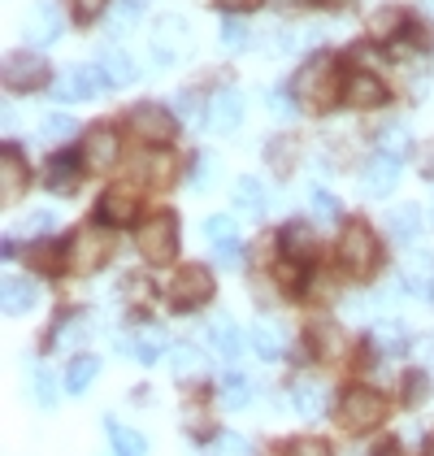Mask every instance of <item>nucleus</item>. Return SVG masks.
<instances>
[{"instance_id":"f03ea898","label":"nucleus","mask_w":434,"mask_h":456,"mask_svg":"<svg viewBox=\"0 0 434 456\" xmlns=\"http://www.w3.org/2000/svg\"><path fill=\"white\" fill-rule=\"evenodd\" d=\"M135 244H140L148 265H170L174 252H179V222H174V213H157V217H148L144 231L135 235Z\"/></svg>"},{"instance_id":"4468645a","label":"nucleus","mask_w":434,"mask_h":456,"mask_svg":"<svg viewBox=\"0 0 434 456\" xmlns=\"http://www.w3.org/2000/svg\"><path fill=\"white\" fill-rule=\"evenodd\" d=\"M83 157H87V166H92V170H113V166H117V157H122V140H117V131H113V126H96V131L87 135Z\"/></svg>"},{"instance_id":"a19ab883","label":"nucleus","mask_w":434,"mask_h":456,"mask_svg":"<svg viewBox=\"0 0 434 456\" xmlns=\"http://www.w3.org/2000/svg\"><path fill=\"white\" fill-rule=\"evenodd\" d=\"M36 395L44 409H52L57 404V383H52V370H36Z\"/></svg>"},{"instance_id":"864d4df0","label":"nucleus","mask_w":434,"mask_h":456,"mask_svg":"<svg viewBox=\"0 0 434 456\" xmlns=\"http://www.w3.org/2000/svg\"><path fill=\"white\" fill-rule=\"evenodd\" d=\"M426 456H434V439H430V444H426Z\"/></svg>"},{"instance_id":"4be33fe9","label":"nucleus","mask_w":434,"mask_h":456,"mask_svg":"<svg viewBox=\"0 0 434 456\" xmlns=\"http://www.w3.org/2000/svg\"><path fill=\"white\" fill-rule=\"evenodd\" d=\"M209 339H213V348L226 356V361H239L244 356V330L230 322V317H217L213 326H209Z\"/></svg>"},{"instance_id":"603ef678","label":"nucleus","mask_w":434,"mask_h":456,"mask_svg":"<svg viewBox=\"0 0 434 456\" xmlns=\"http://www.w3.org/2000/svg\"><path fill=\"white\" fill-rule=\"evenodd\" d=\"M426 356H430V365H434V339H430V344H426Z\"/></svg>"},{"instance_id":"a18cd8bd","label":"nucleus","mask_w":434,"mask_h":456,"mask_svg":"<svg viewBox=\"0 0 434 456\" xmlns=\"http://www.w3.org/2000/svg\"><path fill=\"white\" fill-rule=\"evenodd\" d=\"M287 456H330V448H326L322 439H295L287 448Z\"/></svg>"},{"instance_id":"423d86ee","label":"nucleus","mask_w":434,"mask_h":456,"mask_svg":"<svg viewBox=\"0 0 434 456\" xmlns=\"http://www.w3.org/2000/svg\"><path fill=\"white\" fill-rule=\"evenodd\" d=\"M213 296V274L205 270V265H182L174 282H170V300L179 305V309H191V305H205Z\"/></svg>"},{"instance_id":"c9c22d12","label":"nucleus","mask_w":434,"mask_h":456,"mask_svg":"<svg viewBox=\"0 0 434 456\" xmlns=\"http://www.w3.org/2000/svg\"><path fill=\"white\" fill-rule=\"evenodd\" d=\"M217 178V157H209V152H200V157H191V187H209Z\"/></svg>"},{"instance_id":"a211bd4d","label":"nucleus","mask_w":434,"mask_h":456,"mask_svg":"<svg viewBox=\"0 0 434 456\" xmlns=\"http://www.w3.org/2000/svg\"><path fill=\"white\" fill-rule=\"evenodd\" d=\"M39 305V282L36 279H22V274H13V279H4V314H31Z\"/></svg>"},{"instance_id":"de8ad7c7","label":"nucleus","mask_w":434,"mask_h":456,"mask_svg":"<svg viewBox=\"0 0 434 456\" xmlns=\"http://www.w3.org/2000/svg\"><path fill=\"white\" fill-rule=\"evenodd\" d=\"M70 4H74V18H83V22H92V18H96V13L105 9L108 0H70Z\"/></svg>"},{"instance_id":"473e14b6","label":"nucleus","mask_w":434,"mask_h":456,"mask_svg":"<svg viewBox=\"0 0 434 456\" xmlns=\"http://www.w3.org/2000/svg\"><path fill=\"white\" fill-rule=\"evenodd\" d=\"M131 344H135V356H140L144 365H152V361H157V352L165 348V335H161L157 326H144L140 335H131Z\"/></svg>"},{"instance_id":"dca6fc26","label":"nucleus","mask_w":434,"mask_h":456,"mask_svg":"<svg viewBox=\"0 0 434 456\" xmlns=\"http://www.w3.org/2000/svg\"><path fill=\"white\" fill-rule=\"evenodd\" d=\"M27 196V166L18 157V148H4V161H0V200L13 205Z\"/></svg>"},{"instance_id":"58836bf2","label":"nucleus","mask_w":434,"mask_h":456,"mask_svg":"<svg viewBox=\"0 0 434 456\" xmlns=\"http://www.w3.org/2000/svg\"><path fill=\"white\" fill-rule=\"evenodd\" d=\"M287 252L291 256H309V252H313V231L300 226V222H291L287 226Z\"/></svg>"},{"instance_id":"9d476101","label":"nucleus","mask_w":434,"mask_h":456,"mask_svg":"<svg viewBox=\"0 0 434 456\" xmlns=\"http://www.w3.org/2000/svg\"><path fill=\"white\" fill-rule=\"evenodd\" d=\"M105 256H108V235L96 231V226H83V231L74 235L70 252H66V261H70L74 270H96Z\"/></svg>"},{"instance_id":"20e7f679","label":"nucleus","mask_w":434,"mask_h":456,"mask_svg":"<svg viewBox=\"0 0 434 456\" xmlns=\"http://www.w3.org/2000/svg\"><path fill=\"white\" fill-rule=\"evenodd\" d=\"M378 261V248H374V235L365 222H352L343 235H339V265L352 274V279H365Z\"/></svg>"},{"instance_id":"f3484780","label":"nucleus","mask_w":434,"mask_h":456,"mask_svg":"<svg viewBox=\"0 0 434 456\" xmlns=\"http://www.w3.org/2000/svg\"><path fill=\"white\" fill-rule=\"evenodd\" d=\"M230 200H235V209L244 213V217H265V187H261V178L253 175H244V178H235V191H230Z\"/></svg>"},{"instance_id":"8fccbe9b","label":"nucleus","mask_w":434,"mask_h":456,"mask_svg":"<svg viewBox=\"0 0 434 456\" xmlns=\"http://www.w3.org/2000/svg\"><path fill=\"white\" fill-rule=\"evenodd\" d=\"M221 9H230V13H248V9H261V0H217Z\"/></svg>"},{"instance_id":"c03bdc74","label":"nucleus","mask_w":434,"mask_h":456,"mask_svg":"<svg viewBox=\"0 0 434 456\" xmlns=\"http://www.w3.org/2000/svg\"><path fill=\"white\" fill-rule=\"evenodd\" d=\"M217 452L221 456H253V448H248V439H244V435H221Z\"/></svg>"},{"instance_id":"c85d7f7f","label":"nucleus","mask_w":434,"mask_h":456,"mask_svg":"<svg viewBox=\"0 0 434 456\" xmlns=\"http://www.w3.org/2000/svg\"><path fill=\"white\" fill-rule=\"evenodd\" d=\"M205 235H209V244L221 252V248H239V226H235V217H226V213H213L209 222H205Z\"/></svg>"},{"instance_id":"cd10ccee","label":"nucleus","mask_w":434,"mask_h":456,"mask_svg":"<svg viewBox=\"0 0 434 456\" xmlns=\"http://www.w3.org/2000/svg\"><path fill=\"white\" fill-rule=\"evenodd\" d=\"M44 183H48V191H74V187H78V166H74V157H52Z\"/></svg>"},{"instance_id":"4c0bfd02","label":"nucleus","mask_w":434,"mask_h":456,"mask_svg":"<svg viewBox=\"0 0 434 456\" xmlns=\"http://www.w3.org/2000/svg\"><path fill=\"white\" fill-rule=\"evenodd\" d=\"M269 161H274V170H278V175H287L291 166H295V140L283 135V140L269 143Z\"/></svg>"},{"instance_id":"5fc2aeb1","label":"nucleus","mask_w":434,"mask_h":456,"mask_svg":"<svg viewBox=\"0 0 434 456\" xmlns=\"http://www.w3.org/2000/svg\"><path fill=\"white\" fill-rule=\"evenodd\" d=\"M422 4H426V9H430V13H434V0H422Z\"/></svg>"},{"instance_id":"bb28decb","label":"nucleus","mask_w":434,"mask_h":456,"mask_svg":"<svg viewBox=\"0 0 434 456\" xmlns=\"http://www.w3.org/2000/svg\"><path fill=\"white\" fill-rule=\"evenodd\" d=\"M170 370H174L179 379H196V374H205L209 365H205V352H200V348L179 344V348H170Z\"/></svg>"},{"instance_id":"f257e3e1","label":"nucleus","mask_w":434,"mask_h":456,"mask_svg":"<svg viewBox=\"0 0 434 456\" xmlns=\"http://www.w3.org/2000/svg\"><path fill=\"white\" fill-rule=\"evenodd\" d=\"M295 96L309 109H326L334 101V57L330 53H317L304 61V70L295 74Z\"/></svg>"},{"instance_id":"1a4fd4ad","label":"nucleus","mask_w":434,"mask_h":456,"mask_svg":"<svg viewBox=\"0 0 434 456\" xmlns=\"http://www.w3.org/2000/svg\"><path fill=\"white\" fill-rule=\"evenodd\" d=\"M399 178V152H387V148H378L369 161H365L361 170V187L365 196H387L391 187H396Z\"/></svg>"},{"instance_id":"37998d69","label":"nucleus","mask_w":434,"mask_h":456,"mask_svg":"<svg viewBox=\"0 0 434 456\" xmlns=\"http://www.w3.org/2000/svg\"><path fill=\"white\" fill-rule=\"evenodd\" d=\"M313 213L326 217V222H334V217H339V200H334L330 191H313Z\"/></svg>"},{"instance_id":"f704fd0d","label":"nucleus","mask_w":434,"mask_h":456,"mask_svg":"<svg viewBox=\"0 0 434 456\" xmlns=\"http://www.w3.org/2000/svg\"><path fill=\"white\" fill-rule=\"evenodd\" d=\"M248 400H253V391H248L244 379L230 374V379L221 383V404H226V409H248Z\"/></svg>"},{"instance_id":"9b49d317","label":"nucleus","mask_w":434,"mask_h":456,"mask_svg":"<svg viewBox=\"0 0 434 456\" xmlns=\"http://www.w3.org/2000/svg\"><path fill=\"white\" fill-rule=\"evenodd\" d=\"M179 48H187V22L170 13L152 31V57H157V66H174L179 61Z\"/></svg>"},{"instance_id":"393cba45","label":"nucleus","mask_w":434,"mask_h":456,"mask_svg":"<svg viewBox=\"0 0 434 456\" xmlns=\"http://www.w3.org/2000/svg\"><path fill=\"white\" fill-rule=\"evenodd\" d=\"M100 70H105L108 83H135V78H140V66H135L126 53H117V48L100 53Z\"/></svg>"},{"instance_id":"b1692460","label":"nucleus","mask_w":434,"mask_h":456,"mask_svg":"<svg viewBox=\"0 0 434 456\" xmlns=\"http://www.w3.org/2000/svg\"><path fill=\"white\" fill-rule=\"evenodd\" d=\"M430 282H434V256L430 252H413V261L404 270V287L413 296H430Z\"/></svg>"},{"instance_id":"6e6552de","label":"nucleus","mask_w":434,"mask_h":456,"mask_svg":"<svg viewBox=\"0 0 434 456\" xmlns=\"http://www.w3.org/2000/svg\"><path fill=\"white\" fill-rule=\"evenodd\" d=\"M57 92V101H87V96H100L108 87L105 70H96V66H74V70H66L57 83H52Z\"/></svg>"},{"instance_id":"13d9d810","label":"nucleus","mask_w":434,"mask_h":456,"mask_svg":"<svg viewBox=\"0 0 434 456\" xmlns=\"http://www.w3.org/2000/svg\"><path fill=\"white\" fill-rule=\"evenodd\" d=\"M135 4H144V0H135Z\"/></svg>"},{"instance_id":"39448f33","label":"nucleus","mask_w":434,"mask_h":456,"mask_svg":"<svg viewBox=\"0 0 434 456\" xmlns=\"http://www.w3.org/2000/svg\"><path fill=\"white\" fill-rule=\"evenodd\" d=\"M48 83V61L36 53H9L4 57V87L9 92H39Z\"/></svg>"},{"instance_id":"2eb2a0df","label":"nucleus","mask_w":434,"mask_h":456,"mask_svg":"<svg viewBox=\"0 0 434 456\" xmlns=\"http://www.w3.org/2000/svg\"><path fill=\"white\" fill-rule=\"evenodd\" d=\"M382 101H387V87L365 70H357L348 78V87H343V105H352V109H374V105H382Z\"/></svg>"},{"instance_id":"79ce46f5","label":"nucleus","mask_w":434,"mask_h":456,"mask_svg":"<svg viewBox=\"0 0 434 456\" xmlns=\"http://www.w3.org/2000/svg\"><path fill=\"white\" fill-rule=\"evenodd\" d=\"M221 44H226V48H244V44H248V27H244L239 18L221 22Z\"/></svg>"},{"instance_id":"c756f323","label":"nucleus","mask_w":434,"mask_h":456,"mask_svg":"<svg viewBox=\"0 0 434 456\" xmlns=\"http://www.w3.org/2000/svg\"><path fill=\"white\" fill-rule=\"evenodd\" d=\"M113 430V452L117 456H148V439L140 435V430H131V426H108Z\"/></svg>"},{"instance_id":"49530a36","label":"nucleus","mask_w":434,"mask_h":456,"mask_svg":"<svg viewBox=\"0 0 434 456\" xmlns=\"http://www.w3.org/2000/svg\"><path fill=\"white\" fill-rule=\"evenodd\" d=\"M152 161V183H170L174 178V157H148Z\"/></svg>"},{"instance_id":"7c9ffc66","label":"nucleus","mask_w":434,"mask_h":456,"mask_svg":"<svg viewBox=\"0 0 434 456\" xmlns=\"http://www.w3.org/2000/svg\"><path fill=\"white\" fill-rule=\"evenodd\" d=\"M74 118H66V113H44L39 118V140L44 143H61V140H70L74 135Z\"/></svg>"},{"instance_id":"72a5a7b5","label":"nucleus","mask_w":434,"mask_h":456,"mask_svg":"<svg viewBox=\"0 0 434 456\" xmlns=\"http://www.w3.org/2000/svg\"><path fill=\"white\" fill-rule=\"evenodd\" d=\"M399 18H404L399 9H378V13L369 18V36L374 39H391L399 31Z\"/></svg>"},{"instance_id":"0eeeda50","label":"nucleus","mask_w":434,"mask_h":456,"mask_svg":"<svg viewBox=\"0 0 434 456\" xmlns=\"http://www.w3.org/2000/svg\"><path fill=\"white\" fill-rule=\"evenodd\" d=\"M131 126H135V135L148 143H170L179 135V122H174V113L161 105H135L131 109Z\"/></svg>"},{"instance_id":"ddd939ff","label":"nucleus","mask_w":434,"mask_h":456,"mask_svg":"<svg viewBox=\"0 0 434 456\" xmlns=\"http://www.w3.org/2000/svg\"><path fill=\"white\" fill-rule=\"evenodd\" d=\"M239 122H244V96H239L235 87L217 92L213 101H209V131H217V135H230Z\"/></svg>"},{"instance_id":"3c124183","label":"nucleus","mask_w":434,"mask_h":456,"mask_svg":"<svg viewBox=\"0 0 434 456\" xmlns=\"http://www.w3.org/2000/svg\"><path fill=\"white\" fill-rule=\"evenodd\" d=\"M179 113H196V101H191L187 92H182V96H179Z\"/></svg>"},{"instance_id":"aec40b11","label":"nucleus","mask_w":434,"mask_h":456,"mask_svg":"<svg viewBox=\"0 0 434 456\" xmlns=\"http://www.w3.org/2000/svg\"><path fill=\"white\" fill-rule=\"evenodd\" d=\"M291 409L300 418H322L326 413V387L317 379H304V383L291 387Z\"/></svg>"},{"instance_id":"ea45409f","label":"nucleus","mask_w":434,"mask_h":456,"mask_svg":"<svg viewBox=\"0 0 434 456\" xmlns=\"http://www.w3.org/2000/svg\"><path fill=\"white\" fill-rule=\"evenodd\" d=\"M52 226H57V217H52L48 209L27 213V217L18 222V231H22V235H44V231H52Z\"/></svg>"},{"instance_id":"6e6d98bb","label":"nucleus","mask_w":434,"mask_h":456,"mask_svg":"<svg viewBox=\"0 0 434 456\" xmlns=\"http://www.w3.org/2000/svg\"><path fill=\"white\" fill-rule=\"evenodd\" d=\"M387 456H399V448H387Z\"/></svg>"},{"instance_id":"f8f14e48","label":"nucleus","mask_w":434,"mask_h":456,"mask_svg":"<svg viewBox=\"0 0 434 456\" xmlns=\"http://www.w3.org/2000/svg\"><path fill=\"white\" fill-rule=\"evenodd\" d=\"M22 27H27V39L44 48V44H52V39L61 36V13H57L52 0H39V4L27 9V22H22Z\"/></svg>"},{"instance_id":"6ab92c4d","label":"nucleus","mask_w":434,"mask_h":456,"mask_svg":"<svg viewBox=\"0 0 434 456\" xmlns=\"http://www.w3.org/2000/svg\"><path fill=\"white\" fill-rule=\"evenodd\" d=\"M135 209H140V200L126 187H113V191L100 196V222H108V226H126L135 217Z\"/></svg>"},{"instance_id":"7ed1b4c3","label":"nucleus","mask_w":434,"mask_h":456,"mask_svg":"<svg viewBox=\"0 0 434 456\" xmlns=\"http://www.w3.org/2000/svg\"><path fill=\"white\" fill-rule=\"evenodd\" d=\"M387 418V404L374 387H348L343 400H339V421L348 430H374L378 421Z\"/></svg>"},{"instance_id":"412c9836","label":"nucleus","mask_w":434,"mask_h":456,"mask_svg":"<svg viewBox=\"0 0 434 456\" xmlns=\"http://www.w3.org/2000/svg\"><path fill=\"white\" fill-rule=\"evenodd\" d=\"M387 231H391V240H399V244H413L422 235V209L417 205H396V209L387 213Z\"/></svg>"},{"instance_id":"4d7b16f0","label":"nucleus","mask_w":434,"mask_h":456,"mask_svg":"<svg viewBox=\"0 0 434 456\" xmlns=\"http://www.w3.org/2000/svg\"><path fill=\"white\" fill-rule=\"evenodd\" d=\"M330 4H348V0H330Z\"/></svg>"},{"instance_id":"a878e982","label":"nucleus","mask_w":434,"mask_h":456,"mask_svg":"<svg viewBox=\"0 0 434 456\" xmlns=\"http://www.w3.org/2000/svg\"><path fill=\"white\" fill-rule=\"evenodd\" d=\"M96 374H100V361H96V356H74L70 370H66V391H70V395H83Z\"/></svg>"},{"instance_id":"5701e85b","label":"nucleus","mask_w":434,"mask_h":456,"mask_svg":"<svg viewBox=\"0 0 434 456\" xmlns=\"http://www.w3.org/2000/svg\"><path fill=\"white\" fill-rule=\"evenodd\" d=\"M283 344H287V330L278 326V322H269V317H261L253 326V348L265 356V361H274V356H283Z\"/></svg>"},{"instance_id":"2f4dec72","label":"nucleus","mask_w":434,"mask_h":456,"mask_svg":"<svg viewBox=\"0 0 434 456\" xmlns=\"http://www.w3.org/2000/svg\"><path fill=\"white\" fill-rule=\"evenodd\" d=\"M369 339H374L382 352H404L408 348V339H404V326H399V322H374Z\"/></svg>"},{"instance_id":"e433bc0d","label":"nucleus","mask_w":434,"mask_h":456,"mask_svg":"<svg viewBox=\"0 0 434 456\" xmlns=\"http://www.w3.org/2000/svg\"><path fill=\"white\" fill-rule=\"evenodd\" d=\"M426 395H430V379H426L422 370H413V374L404 379V400H408V409L426 404Z\"/></svg>"},{"instance_id":"09e8293b","label":"nucleus","mask_w":434,"mask_h":456,"mask_svg":"<svg viewBox=\"0 0 434 456\" xmlns=\"http://www.w3.org/2000/svg\"><path fill=\"white\" fill-rule=\"evenodd\" d=\"M265 101H269V105L278 109V113H291V101H287V87H274V92H269V96H265Z\"/></svg>"}]
</instances>
